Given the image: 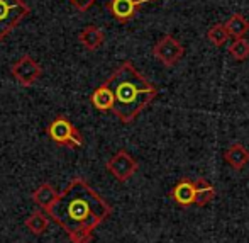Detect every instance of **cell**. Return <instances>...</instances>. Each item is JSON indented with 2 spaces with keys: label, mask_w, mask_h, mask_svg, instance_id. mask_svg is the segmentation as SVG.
<instances>
[{
  "label": "cell",
  "mask_w": 249,
  "mask_h": 243,
  "mask_svg": "<svg viewBox=\"0 0 249 243\" xmlns=\"http://www.w3.org/2000/svg\"><path fill=\"white\" fill-rule=\"evenodd\" d=\"M224 24H226L227 31H229L232 40L244 38L249 33V20L243 16V14H234V16H231Z\"/></svg>",
  "instance_id": "9a60e30c"
},
{
  "label": "cell",
  "mask_w": 249,
  "mask_h": 243,
  "mask_svg": "<svg viewBox=\"0 0 249 243\" xmlns=\"http://www.w3.org/2000/svg\"><path fill=\"white\" fill-rule=\"evenodd\" d=\"M115 97L114 114L122 124H132L142 111L158 97V89L134 63L125 60L107 79Z\"/></svg>",
  "instance_id": "7a4b0ae2"
},
{
  "label": "cell",
  "mask_w": 249,
  "mask_h": 243,
  "mask_svg": "<svg viewBox=\"0 0 249 243\" xmlns=\"http://www.w3.org/2000/svg\"><path fill=\"white\" fill-rule=\"evenodd\" d=\"M90 102H92V105L99 112L114 111L115 97H114V92H112V89H110V85H108L107 80L93 90L92 96H90Z\"/></svg>",
  "instance_id": "30bf717a"
},
{
  "label": "cell",
  "mask_w": 249,
  "mask_h": 243,
  "mask_svg": "<svg viewBox=\"0 0 249 243\" xmlns=\"http://www.w3.org/2000/svg\"><path fill=\"white\" fill-rule=\"evenodd\" d=\"M10 73L22 87H33L43 77V66L31 55H24L10 66Z\"/></svg>",
  "instance_id": "8992f818"
},
{
  "label": "cell",
  "mask_w": 249,
  "mask_h": 243,
  "mask_svg": "<svg viewBox=\"0 0 249 243\" xmlns=\"http://www.w3.org/2000/svg\"><path fill=\"white\" fill-rule=\"evenodd\" d=\"M68 2L71 3L76 10H80V12H87L97 0H68Z\"/></svg>",
  "instance_id": "d6986e66"
},
{
  "label": "cell",
  "mask_w": 249,
  "mask_h": 243,
  "mask_svg": "<svg viewBox=\"0 0 249 243\" xmlns=\"http://www.w3.org/2000/svg\"><path fill=\"white\" fill-rule=\"evenodd\" d=\"M50 214H44L43 211H36L26 220V228L33 235H43L48 230V224H50Z\"/></svg>",
  "instance_id": "2e32d148"
},
{
  "label": "cell",
  "mask_w": 249,
  "mask_h": 243,
  "mask_svg": "<svg viewBox=\"0 0 249 243\" xmlns=\"http://www.w3.org/2000/svg\"><path fill=\"white\" fill-rule=\"evenodd\" d=\"M107 170L112 174V177L119 182H127L132 175L138 172L139 163L134 157H132L129 151L125 150H119L115 155H112L108 158V162L105 163Z\"/></svg>",
  "instance_id": "52a82bcc"
},
{
  "label": "cell",
  "mask_w": 249,
  "mask_h": 243,
  "mask_svg": "<svg viewBox=\"0 0 249 243\" xmlns=\"http://www.w3.org/2000/svg\"><path fill=\"white\" fill-rule=\"evenodd\" d=\"M207 40L210 41V44H212V46L222 48L224 44L231 40V34H229V31H227L226 24H224V22L213 24V26L207 31Z\"/></svg>",
  "instance_id": "e0dca14e"
},
{
  "label": "cell",
  "mask_w": 249,
  "mask_h": 243,
  "mask_svg": "<svg viewBox=\"0 0 249 243\" xmlns=\"http://www.w3.org/2000/svg\"><path fill=\"white\" fill-rule=\"evenodd\" d=\"M78 41L85 49L89 51H95L102 44L105 43V33L100 29L99 26H85L78 34Z\"/></svg>",
  "instance_id": "7c38bea8"
},
{
  "label": "cell",
  "mask_w": 249,
  "mask_h": 243,
  "mask_svg": "<svg viewBox=\"0 0 249 243\" xmlns=\"http://www.w3.org/2000/svg\"><path fill=\"white\" fill-rule=\"evenodd\" d=\"M146 2H154V0H108V2L105 3V7H107L110 16L114 17L117 22L127 24L129 20H132L138 16L141 5Z\"/></svg>",
  "instance_id": "ba28073f"
},
{
  "label": "cell",
  "mask_w": 249,
  "mask_h": 243,
  "mask_svg": "<svg viewBox=\"0 0 249 243\" xmlns=\"http://www.w3.org/2000/svg\"><path fill=\"white\" fill-rule=\"evenodd\" d=\"M48 136L54 143L63 146H82L83 145V136L71 122L63 116H58L53 119L48 126Z\"/></svg>",
  "instance_id": "277c9868"
},
{
  "label": "cell",
  "mask_w": 249,
  "mask_h": 243,
  "mask_svg": "<svg viewBox=\"0 0 249 243\" xmlns=\"http://www.w3.org/2000/svg\"><path fill=\"white\" fill-rule=\"evenodd\" d=\"M229 55L234 61H244L249 58V41L246 38H237L231 43Z\"/></svg>",
  "instance_id": "ac0fdd59"
},
{
  "label": "cell",
  "mask_w": 249,
  "mask_h": 243,
  "mask_svg": "<svg viewBox=\"0 0 249 243\" xmlns=\"http://www.w3.org/2000/svg\"><path fill=\"white\" fill-rule=\"evenodd\" d=\"M197 196H195V206L205 207L215 199V187L210 184L207 179L200 177L197 179Z\"/></svg>",
  "instance_id": "5bb4252c"
},
{
  "label": "cell",
  "mask_w": 249,
  "mask_h": 243,
  "mask_svg": "<svg viewBox=\"0 0 249 243\" xmlns=\"http://www.w3.org/2000/svg\"><path fill=\"white\" fill-rule=\"evenodd\" d=\"M153 55L166 68H171V66H175L185 56V46L173 34H164L153 46Z\"/></svg>",
  "instance_id": "5b68a950"
},
{
  "label": "cell",
  "mask_w": 249,
  "mask_h": 243,
  "mask_svg": "<svg viewBox=\"0 0 249 243\" xmlns=\"http://www.w3.org/2000/svg\"><path fill=\"white\" fill-rule=\"evenodd\" d=\"M195 196H197V182L190 177H183L173 189L170 191V197L178 207H192L195 206Z\"/></svg>",
  "instance_id": "9c48e42d"
},
{
  "label": "cell",
  "mask_w": 249,
  "mask_h": 243,
  "mask_svg": "<svg viewBox=\"0 0 249 243\" xmlns=\"http://www.w3.org/2000/svg\"><path fill=\"white\" fill-rule=\"evenodd\" d=\"M58 197H59V192L56 191L51 184H41L39 187L33 192V201L44 211L53 207V204L58 201Z\"/></svg>",
  "instance_id": "4fadbf2b"
},
{
  "label": "cell",
  "mask_w": 249,
  "mask_h": 243,
  "mask_svg": "<svg viewBox=\"0 0 249 243\" xmlns=\"http://www.w3.org/2000/svg\"><path fill=\"white\" fill-rule=\"evenodd\" d=\"M31 9L24 0H0V41H3L27 16Z\"/></svg>",
  "instance_id": "3957f363"
},
{
  "label": "cell",
  "mask_w": 249,
  "mask_h": 243,
  "mask_svg": "<svg viewBox=\"0 0 249 243\" xmlns=\"http://www.w3.org/2000/svg\"><path fill=\"white\" fill-rule=\"evenodd\" d=\"M224 160L232 170L239 172L249 163V150L243 143H232L224 151Z\"/></svg>",
  "instance_id": "8fae6325"
},
{
  "label": "cell",
  "mask_w": 249,
  "mask_h": 243,
  "mask_svg": "<svg viewBox=\"0 0 249 243\" xmlns=\"http://www.w3.org/2000/svg\"><path fill=\"white\" fill-rule=\"evenodd\" d=\"M46 213L65 228L73 243H90L93 230L110 216L112 207L90 187L85 179L76 177L65 191L59 192L58 201Z\"/></svg>",
  "instance_id": "6da1fadb"
}]
</instances>
